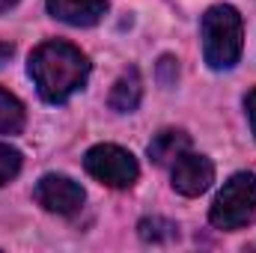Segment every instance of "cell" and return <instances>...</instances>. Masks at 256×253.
Masks as SVG:
<instances>
[{
	"label": "cell",
	"instance_id": "6da1fadb",
	"mask_svg": "<svg viewBox=\"0 0 256 253\" xmlns=\"http://www.w3.org/2000/svg\"><path fill=\"white\" fill-rule=\"evenodd\" d=\"M27 72H30L39 96L48 104H63L74 92L84 90V84L90 78V60L72 42L51 39V42H42L30 54Z\"/></svg>",
	"mask_w": 256,
	"mask_h": 253
},
{
	"label": "cell",
	"instance_id": "7a4b0ae2",
	"mask_svg": "<svg viewBox=\"0 0 256 253\" xmlns=\"http://www.w3.org/2000/svg\"><path fill=\"white\" fill-rule=\"evenodd\" d=\"M200 36H202V57L208 68L214 72H226L242 60V48H244V24L236 6L218 3L202 15L200 24Z\"/></svg>",
	"mask_w": 256,
	"mask_h": 253
},
{
	"label": "cell",
	"instance_id": "3957f363",
	"mask_svg": "<svg viewBox=\"0 0 256 253\" xmlns=\"http://www.w3.org/2000/svg\"><path fill=\"white\" fill-rule=\"evenodd\" d=\"M208 220H212V226H218L224 232H232V230H242V226L254 224L256 220V176L254 173H236L220 188V194L212 202Z\"/></svg>",
	"mask_w": 256,
	"mask_h": 253
},
{
	"label": "cell",
	"instance_id": "277c9868",
	"mask_svg": "<svg viewBox=\"0 0 256 253\" xmlns=\"http://www.w3.org/2000/svg\"><path fill=\"white\" fill-rule=\"evenodd\" d=\"M84 167H86V173L96 182H102L108 188H131L137 182V176H140L137 158L128 149L116 146V143H98V146H92L84 155Z\"/></svg>",
	"mask_w": 256,
	"mask_h": 253
},
{
	"label": "cell",
	"instance_id": "5b68a950",
	"mask_svg": "<svg viewBox=\"0 0 256 253\" xmlns=\"http://www.w3.org/2000/svg\"><path fill=\"white\" fill-rule=\"evenodd\" d=\"M33 196H36V202H39L45 212L63 214V218L78 214L80 206H84V200H86L84 188H80L74 179L63 176V173H48V176H42V179L36 182Z\"/></svg>",
	"mask_w": 256,
	"mask_h": 253
},
{
	"label": "cell",
	"instance_id": "8992f818",
	"mask_svg": "<svg viewBox=\"0 0 256 253\" xmlns=\"http://www.w3.org/2000/svg\"><path fill=\"white\" fill-rule=\"evenodd\" d=\"M214 182V164L200 152H182L173 161V190L182 196H200Z\"/></svg>",
	"mask_w": 256,
	"mask_h": 253
},
{
	"label": "cell",
	"instance_id": "52a82bcc",
	"mask_svg": "<svg viewBox=\"0 0 256 253\" xmlns=\"http://www.w3.org/2000/svg\"><path fill=\"white\" fill-rule=\"evenodd\" d=\"M48 12L72 27H92L108 15V0H48Z\"/></svg>",
	"mask_w": 256,
	"mask_h": 253
},
{
	"label": "cell",
	"instance_id": "ba28073f",
	"mask_svg": "<svg viewBox=\"0 0 256 253\" xmlns=\"http://www.w3.org/2000/svg\"><path fill=\"white\" fill-rule=\"evenodd\" d=\"M188 149H191V137H188L182 128H164V131H158V134L149 140V146H146L149 158H152L158 167H173V161H176L182 152H188Z\"/></svg>",
	"mask_w": 256,
	"mask_h": 253
},
{
	"label": "cell",
	"instance_id": "9c48e42d",
	"mask_svg": "<svg viewBox=\"0 0 256 253\" xmlns=\"http://www.w3.org/2000/svg\"><path fill=\"white\" fill-rule=\"evenodd\" d=\"M143 98V80H140V72L137 68H128L120 74V80L114 84L110 96H108V104L116 110V114H134L137 104Z\"/></svg>",
	"mask_w": 256,
	"mask_h": 253
},
{
	"label": "cell",
	"instance_id": "30bf717a",
	"mask_svg": "<svg viewBox=\"0 0 256 253\" xmlns=\"http://www.w3.org/2000/svg\"><path fill=\"white\" fill-rule=\"evenodd\" d=\"M24 104L12 92L0 90V134H18L24 128Z\"/></svg>",
	"mask_w": 256,
	"mask_h": 253
},
{
	"label": "cell",
	"instance_id": "8fae6325",
	"mask_svg": "<svg viewBox=\"0 0 256 253\" xmlns=\"http://www.w3.org/2000/svg\"><path fill=\"white\" fill-rule=\"evenodd\" d=\"M137 232L143 242H152V244H164V242L179 238V226L173 220H164V218H143L137 224Z\"/></svg>",
	"mask_w": 256,
	"mask_h": 253
},
{
	"label": "cell",
	"instance_id": "7c38bea8",
	"mask_svg": "<svg viewBox=\"0 0 256 253\" xmlns=\"http://www.w3.org/2000/svg\"><path fill=\"white\" fill-rule=\"evenodd\" d=\"M21 173V152L9 143H0V185H9Z\"/></svg>",
	"mask_w": 256,
	"mask_h": 253
},
{
	"label": "cell",
	"instance_id": "4fadbf2b",
	"mask_svg": "<svg viewBox=\"0 0 256 253\" xmlns=\"http://www.w3.org/2000/svg\"><path fill=\"white\" fill-rule=\"evenodd\" d=\"M158 78H161L164 86H173L176 78H179V60H173V57H161V63H158Z\"/></svg>",
	"mask_w": 256,
	"mask_h": 253
},
{
	"label": "cell",
	"instance_id": "5bb4252c",
	"mask_svg": "<svg viewBox=\"0 0 256 253\" xmlns=\"http://www.w3.org/2000/svg\"><path fill=\"white\" fill-rule=\"evenodd\" d=\"M244 110H248L250 131H254V137H256V90H250V92H248V98H244Z\"/></svg>",
	"mask_w": 256,
	"mask_h": 253
},
{
	"label": "cell",
	"instance_id": "9a60e30c",
	"mask_svg": "<svg viewBox=\"0 0 256 253\" xmlns=\"http://www.w3.org/2000/svg\"><path fill=\"white\" fill-rule=\"evenodd\" d=\"M12 54H15V48H12V45H9V42H0V66L6 63V60H9V57H12Z\"/></svg>",
	"mask_w": 256,
	"mask_h": 253
},
{
	"label": "cell",
	"instance_id": "2e32d148",
	"mask_svg": "<svg viewBox=\"0 0 256 253\" xmlns=\"http://www.w3.org/2000/svg\"><path fill=\"white\" fill-rule=\"evenodd\" d=\"M15 3H18V0H0V12H9Z\"/></svg>",
	"mask_w": 256,
	"mask_h": 253
}]
</instances>
